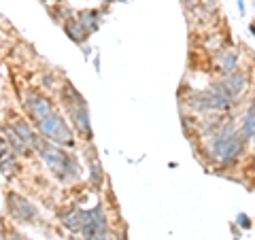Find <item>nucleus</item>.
Instances as JSON below:
<instances>
[{"mask_svg": "<svg viewBox=\"0 0 255 240\" xmlns=\"http://www.w3.org/2000/svg\"><path fill=\"white\" fill-rule=\"evenodd\" d=\"M245 145H247V140L241 136L238 127L232 121H226L217 134L206 138L204 155L209 157L211 162L228 168L241 159V155L245 153Z\"/></svg>", "mask_w": 255, "mask_h": 240, "instance_id": "f257e3e1", "label": "nucleus"}, {"mask_svg": "<svg viewBox=\"0 0 255 240\" xmlns=\"http://www.w3.org/2000/svg\"><path fill=\"white\" fill-rule=\"evenodd\" d=\"M32 149L41 155V159L47 164V168L53 172L55 179H60L64 183L81 179V166H79L77 155L68 153V151H64L58 145H53L51 140L43 138V136H36Z\"/></svg>", "mask_w": 255, "mask_h": 240, "instance_id": "f03ea898", "label": "nucleus"}, {"mask_svg": "<svg viewBox=\"0 0 255 240\" xmlns=\"http://www.w3.org/2000/svg\"><path fill=\"white\" fill-rule=\"evenodd\" d=\"M183 105L189 111H194V113L211 115V113H228L230 109H234V100L213 83L211 87H206V90L189 92V96L183 100Z\"/></svg>", "mask_w": 255, "mask_h": 240, "instance_id": "7ed1b4c3", "label": "nucleus"}, {"mask_svg": "<svg viewBox=\"0 0 255 240\" xmlns=\"http://www.w3.org/2000/svg\"><path fill=\"white\" fill-rule=\"evenodd\" d=\"M38 132H41L47 140H51L58 147H75V134L70 130V125L64 121V117L60 113H53L49 117H45L43 121H38Z\"/></svg>", "mask_w": 255, "mask_h": 240, "instance_id": "20e7f679", "label": "nucleus"}, {"mask_svg": "<svg viewBox=\"0 0 255 240\" xmlns=\"http://www.w3.org/2000/svg\"><path fill=\"white\" fill-rule=\"evenodd\" d=\"M81 234L85 240H113L109 217L100 204L85 211V226L81 230Z\"/></svg>", "mask_w": 255, "mask_h": 240, "instance_id": "39448f33", "label": "nucleus"}, {"mask_svg": "<svg viewBox=\"0 0 255 240\" xmlns=\"http://www.w3.org/2000/svg\"><path fill=\"white\" fill-rule=\"evenodd\" d=\"M6 213L17 223H34L38 219L36 206L32 204L30 200L19 196L17 191H9V194H6Z\"/></svg>", "mask_w": 255, "mask_h": 240, "instance_id": "423d86ee", "label": "nucleus"}, {"mask_svg": "<svg viewBox=\"0 0 255 240\" xmlns=\"http://www.w3.org/2000/svg\"><path fill=\"white\" fill-rule=\"evenodd\" d=\"M215 85L236 102L247 90H249V73H247L245 68H236L234 73H230L226 77H221L219 81H215Z\"/></svg>", "mask_w": 255, "mask_h": 240, "instance_id": "0eeeda50", "label": "nucleus"}, {"mask_svg": "<svg viewBox=\"0 0 255 240\" xmlns=\"http://www.w3.org/2000/svg\"><path fill=\"white\" fill-rule=\"evenodd\" d=\"M23 109L28 111V115L34 119V121H43L45 117H49L53 113V105L51 100L47 98V96H43L41 92L36 90H28L26 94H23Z\"/></svg>", "mask_w": 255, "mask_h": 240, "instance_id": "6e6552de", "label": "nucleus"}, {"mask_svg": "<svg viewBox=\"0 0 255 240\" xmlns=\"http://www.w3.org/2000/svg\"><path fill=\"white\" fill-rule=\"evenodd\" d=\"M238 60H241V55H238V51L234 49V47H221L219 51L213 53L211 66L217 75L226 77V75L234 73V70L238 68Z\"/></svg>", "mask_w": 255, "mask_h": 240, "instance_id": "1a4fd4ad", "label": "nucleus"}, {"mask_svg": "<svg viewBox=\"0 0 255 240\" xmlns=\"http://www.w3.org/2000/svg\"><path fill=\"white\" fill-rule=\"evenodd\" d=\"M70 113V119H73V125L79 136H83V140L90 142L94 138V132H92V121H90V109L85 107H77L73 111H68Z\"/></svg>", "mask_w": 255, "mask_h": 240, "instance_id": "9d476101", "label": "nucleus"}, {"mask_svg": "<svg viewBox=\"0 0 255 240\" xmlns=\"http://www.w3.org/2000/svg\"><path fill=\"white\" fill-rule=\"evenodd\" d=\"M0 172H2L4 177H13L15 172H19L17 153L6 145L4 138H0Z\"/></svg>", "mask_w": 255, "mask_h": 240, "instance_id": "9b49d317", "label": "nucleus"}, {"mask_svg": "<svg viewBox=\"0 0 255 240\" xmlns=\"http://www.w3.org/2000/svg\"><path fill=\"white\" fill-rule=\"evenodd\" d=\"M60 221L68 232H81L85 226V211L77 209V206H70V209L60 213Z\"/></svg>", "mask_w": 255, "mask_h": 240, "instance_id": "f8f14e48", "label": "nucleus"}, {"mask_svg": "<svg viewBox=\"0 0 255 240\" xmlns=\"http://www.w3.org/2000/svg\"><path fill=\"white\" fill-rule=\"evenodd\" d=\"M2 134H4V140H6V145H9V147H11V149H13V151H15V153H17V155H23V157L32 155V151H34V149H32V147L28 145V142L23 140L21 136H19L17 132L13 130V127H11V123H9V125H2Z\"/></svg>", "mask_w": 255, "mask_h": 240, "instance_id": "ddd939ff", "label": "nucleus"}, {"mask_svg": "<svg viewBox=\"0 0 255 240\" xmlns=\"http://www.w3.org/2000/svg\"><path fill=\"white\" fill-rule=\"evenodd\" d=\"M60 98H62V105L66 107V111H73V109H77V107H85V105H87L83 96L77 92V87H73L68 81L64 83L62 92H60Z\"/></svg>", "mask_w": 255, "mask_h": 240, "instance_id": "4468645a", "label": "nucleus"}, {"mask_svg": "<svg viewBox=\"0 0 255 240\" xmlns=\"http://www.w3.org/2000/svg\"><path fill=\"white\" fill-rule=\"evenodd\" d=\"M77 21L81 23V28L87 32V34H92V32L98 28V23H100V13L94 11V9L79 11V13H77Z\"/></svg>", "mask_w": 255, "mask_h": 240, "instance_id": "2eb2a0df", "label": "nucleus"}, {"mask_svg": "<svg viewBox=\"0 0 255 240\" xmlns=\"http://www.w3.org/2000/svg\"><path fill=\"white\" fill-rule=\"evenodd\" d=\"M238 132H241V136L247 142L253 138V134H255V102H251L249 109H247V113L243 117V123H241V127H238Z\"/></svg>", "mask_w": 255, "mask_h": 240, "instance_id": "dca6fc26", "label": "nucleus"}, {"mask_svg": "<svg viewBox=\"0 0 255 240\" xmlns=\"http://www.w3.org/2000/svg\"><path fill=\"white\" fill-rule=\"evenodd\" d=\"M11 127H13V130L15 132H17L19 136H21V138L23 140H26L28 142V145L32 147V145H34V140H36V132L34 130H32V125L26 121V119H21V117H13V121H11Z\"/></svg>", "mask_w": 255, "mask_h": 240, "instance_id": "f3484780", "label": "nucleus"}, {"mask_svg": "<svg viewBox=\"0 0 255 240\" xmlns=\"http://www.w3.org/2000/svg\"><path fill=\"white\" fill-rule=\"evenodd\" d=\"M64 32H66V34L70 36V41H75V43H83L87 38V32L81 28V23L77 21V17L64 19Z\"/></svg>", "mask_w": 255, "mask_h": 240, "instance_id": "a211bd4d", "label": "nucleus"}, {"mask_svg": "<svg viewBox=\"0 0 255 240\" xmlns=\"http://www.w3.org/2000/svg\"><path fill=\"white\" fill-rule=\"evenodd\" d=\"M90 181H92V185L94 187H100L102 185V181H105V172H102V166L98 162V157H90Z\"/></svg>", "mask_w": 255, "mask_h": 240, "instance_id": "6ab92c4d", "label": "nucleus"}, {"mask_svg": "<svg viewBox=\"0 0 255 240\" xmlns=\"http://www.w3.org/2000/svg\"><path fill=\"white\" fill-rule=\"evenodd\" d=\"M202 47L209 53H215V51H219L221 47H223V36L219 34V32H211V34H206L202 36Z\"/></svg>", "mask_w": 255, "mask_h": 240, "instance_id": "aec40b11", "label": "nucleus"}, {"mask_svg": "<svg viewBox=\"0 0 255 240\" xmlns=\"http://www.w3.org/2000/svg\"><path fill=\"white\" fill-rule=\"evenodd\" d=\"M4 240H26V238H23L15 228H9V230H4Z\"/></svg>", "mask_w": 255, "mask_h": 240, "instance_id": "412c9836", "label": "nucleus"}, {"mask_svg": "<svg viewBox=\"0 0 255 240\" xmlns=\"http://www.w3.org/2000/svg\"><path fill=\"white\" fill-rule=\"evenodd\" d=\"M236 221H238V226H241L243 230H249V228H251V219L247 217L245 213H241V215H238V217H236Z\"/></svg>", "mask_w": 255, "mask_h": 240, "instance_id": "4be33fe9", "label": "nucleus"}, {"mask_svg": "<svg viewBox=\"0 0 255 240\" xmlns=\"http://www.w3.org/2000/svg\"><path fill=\"white\" fill-rule=\"evenodd\" d=\"M200 2H202V0H185V9L187 11H194V9L200 6Z\"/></svg>", "mask_w": 255, "mask_h": 240, "instance_id": "5701e85b", "label": "nucleus"}, {"mask_svg": "<svg viewBox=\"0 0 255 240\" xmlns=\"http://www.w3.org/2000/svg\"><path fill=\"white\" fill-rule=\"evenodd\" d=\"M113 240H128V236H126V232H122V234H117V236H113Z\"/></svg>", "mask_w": 255, "mask_h": 240, "instance_id": "b1692460", "label": "nucleus"}, {"mask_svg": "<svg viewBox=\"0 0 255 240\" xmlns=\"http://www.w3.org/2000/svg\"><path fill=\"white\" fill-rule=\"evenodd\" d=\"M236 2H238V11H241V15L245 13V4H243V0H236Z\"/></svg>", "mask_w": 255, "mask_h": 240, "instance_id": "393cba45", "label": "nucleus"}, {"mask_svg": "<svg viewBox=\"0 0 255 240\" xmlns=\"http://www.w3.org/2000/svg\"><path fill=\"white\" fill-rule=\"evenodd\" d=\"M251 34H255V26H251Z\"/></svg>", "mask_w": 255, "mask_h": 240, "instance_id": "a878e982", "label": "nucleus"}, {"mask_svg": "<svg viewBox=\"0 0 255 240\" xmlns=\"http://www.w3.org/2000/svg\"><path fill=\"white\" fill-rule=\"evenodd\" d=\"M253 145H255V134H253Z\"/></svg>", "mask_w": 255, "mask_h": 240, "instance_id": "bb28decb", "label": "nucleus"}, {"mask_svg": "<svg viewBox=\"0 0 255 240\" xmlns=\"http://www.w3.org/2000/svg\"><path fill=\"white\" fill-rule=\"evenodd\" d=\"M119 2H128V0H119Z\"/></svg>", "mask_w": 255, "mask_h": 240, "instance_id": "cd10ccee", "label": "nucleus"}]
</instances>
